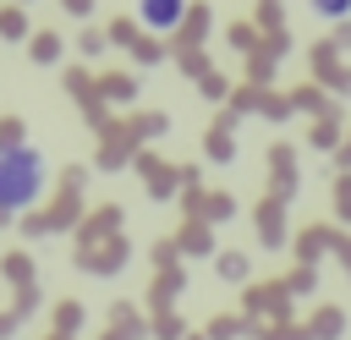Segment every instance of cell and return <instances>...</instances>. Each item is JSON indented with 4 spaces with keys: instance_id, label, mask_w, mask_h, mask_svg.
<instances>
[{
    "instance_id": "cell-3",
    "label": "cell",
    "mask_w": 351,
    "mask_h": 340,
    "mask_svg": "<svg viewBox=\"0 0 351 340\" xmlns=\"http://www.w3.org/2000/svg\"><path fill=\"white\" fill-rule=\"evenodd\" d=\"M55 55H60V38H55V33H38V38H33V60H44V66H49Z\"/></svg>"
},
{
    "instance_id": "cell-2",
    "label": "cell",
    "mask_w": 351,
    "mask_h": 340,
    "mask_svg": "<svg viewBox=\"0 0 351 340\" xmlns=\"http://www.w3.org/2000/svg\"><path fill=\"white\" fill-rule=\"evenodd\" d=\"M181 11H186V0H143V22L154 33H170L181 22Z\"/></svg>"
},
{
    "instance_id": "cell-1",
    "label": "cell",
    "mask_w": 351,
    "mask_h": 340,
    "mask_svg": "<svg viewBox=\"0 0 351 340\" xmlns=\"http://www.w3.org/2000/svg\"><path fill=\"white\" fill-rule=\"evenodd\" d=\"M38 186H44V159L33 148H22V143L5 148V165H0V203H5V214H22Z\"/></svg>"
},
{
    "instance_id": "cell-4",
    "label": "cell",
    "mask_w": 351,
    "mask_h": 340,
    "mask_svg": "<svg viewBox=\"0 0 351 340\" xmlns=\"http://www.w3.org/2000/svg\"><path fill=\"white\" fill-rule=\"evenodd\" d=\"M318 16H351V0H313Z\"/></svg>"
}]
</instances>
